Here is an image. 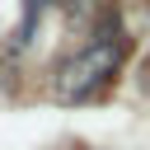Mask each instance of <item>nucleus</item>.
I'll return each instance as SVG.
<instances>
[{"label": "nucleus", "mask_w": 150, "mask_h": 150, "mask_svg": "<svg viewBox=\"0 0 150 150\" xmlns=\"http://www.w3.org/2000/svg\"><path fill=\"white\" fill-rule=\"evenodd\" d=\"M122 61H127V38L117 33V23H108L103 38H89L75 56H66L56 66V80H52L56 103H89L94 94H103L112 84Z\"/></svg>", "instance_id": "nucleus-1"}]
</instances>
